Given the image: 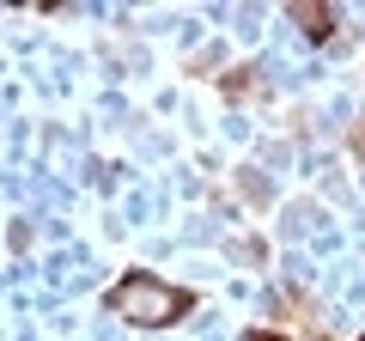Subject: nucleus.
Here are the masks:
<instances>
[{
  "label": "nucleus",
  "mask_w": 365,
  "mask_h": 341,
  "mask_svg": "<svg viewBox=\"0 0 365 341\" xmlns=\"http://www.w3.org/2000/svg\"><path fill=\"white\" fill-rule=\"evenodd\" d=\"M110 311L122 323H140V329H165V323H182L195 311V292L189 287H170V280L146 275V268H128V275L110 287Z\"/></svg>",
  "instance_id": "1"
},
{
  "label": "nucleus",
  "mask_w": 365,
  "mask_h": 341,
  "mask_svg": "<svg viewBox=\"0 0 365 341\" xmlns=\"http://www.w3.org/2000/svg\"><path fill=\"white\" fill-rule=\"evenodd\" d=\"M292 25H299L311 43H323L329 31H335V6H317V0H311V6H292Z\"/></svg>",
  "instance_id": "2"
},
{
  "label": "nucleus",
  "mask_w": 365,
  "mask_h": 341,
  "mask_svg": "<svg viewBox=\"0 0 365 341\" xmlns=\"http://www.w3.org/2000/svg\"><path fill=\"white\" fill-rule=\"evenodd\" d=\"M244 341H287V335H274V329H244Z\"/></svg>",
  "instance_id": "3"
},
{
  "label": "nucleus",
  "mask_w": 365,
  "mask_h": 341,
  "mask_svg": "<svg viewBox=\"0 0 365 341\" xmlns=\"http://www.w3.org/2000/svg\"><path fill=\"white\" fill-rule=\"evenodd\" d=\"M359 341H365V335H359Z\"/></svg>",
  "instance_id": "4"
}]
</instances>
